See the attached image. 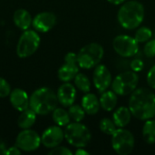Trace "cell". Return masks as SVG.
Listing matches in <instances>:
<instances>
[{"mask_svg":"<svg viewBox=\"0 0 155 155\" xmlns=\"http://www.w3.org/2000/svg\"><path fill=\"white\" fill-rule=\"evenodd\" d=\"M110 4L112 5H123L124 3H125L127 0H107Z\"/></svg>","mask_w":155,"mask_h":155,"instance_id":"cell-35","label":"cell"},{"mask_svg":"<svg viewBox=\"0 0 155 155\" xmlns=\"http://www.w3.org/2000/svg\"><path fill=\"white\" fill-rule=\"evenodd\" d=\"M99 101H100L101 107L104 110H105L107 112H111L117 105L118 96L113 90L112 91H107L106 90L105 92L102 93Z\"/></svg>","mask_w":155,"mask_h":155,"instance_id":"cell-20","label":"cell"},{"mask_svg":"<svg viewBox=\"0 0 155 155\" xmlns=\"http://www.w3.org/2000/svg\"><path fill=\"white\" fill-rule=\"evenodd\" d=\"M74 85L77 89H79L83 93H89L91 89V83L87 75H85L83 73H78L74 79Z\"/></svg>","mask_w":155,"mask_h":155,"instance_id":"cell-24","label":"cell"},{"mask_svg":"<svg viewBox=\"0 0 155 155\" xmlns=\"http://www.w3.org/2000/svg\"><path fill=\"white\" fill-rule=\"evenodd\" d=\"M112 74L104 64H98L95 66L93 73V83L99 93L105 92L112 84Z\"/></svg>","mask_w":155,"mask_h":155,"instance_id":"cell-12","label":"cell"},{"mask_svg":"<svg viewBox=\"0 0 155 155\" xmlns=\"http://www.w3.org/2000/svg\"><path fill=\"white\" fill-rule=\"evenodd\" d=\"M130 67L132 69V71L138 73L143 70L144 68V63L141 60V59H134L131 64H130Z\"/></svg>","mask_w":155,"mask_h":155,"instance_id":"cell-31","label":"cell"},{"mask_svg":"<svg viewBox=\"0 0 155 155\" xmlns=\"http://www.w3.org/2000/svg\"><path fill=\"white\" fill-rule=\"evenodd\" d=\"M128 107L138 120L146 121L155 116V94L148 88H136L128 102Z\"/></svg>","mask_w":155,"mask_h":155,"instance_id":"cell-1","label":"cell"},{"mask_svg":"<svg viewBox=\"0 0 155 155\" xmlns=\"http://www.w3.org/2000/svg\"><path fill=\"white\" fill-rule=\"evenodd\" d=\"M154 117H155V116H154Z\"/></svg>","mask_w":155,"mask_h":155,"instance_id":"cell-36","label":"cell"},{"mask_svg":"<svg viewBox=\"0 0 155 155\" xmlns=\"http://www.w3.org/2000/svg\"><path fill=\"white\" fill-rule=\"evenodd\" d=\"M82 107L84 108V112L89 115L96 114L101 107L100 101L94 94L86 93L82 98Z\"/></svg>","mask_w":155,"mask_h":155,"instance_id":"cell-17","label":"cell"},{"mask_svg":"<svg viewBox=\"0 0 155 155\" xmlns=\"http://www.w3.org/2000/svg\"><path fill=\"white\" fill-rule=\"evenodd\" d=\"M147 83L148 85L155 90V64L150 68V70L148 71L147 74Z\"/></svg>","mask_w":155,"mask_h":155,"instance_id":"cell-32","label":"cell"},{"mask_svg":"<svg viewBox=\"0 0 155 155\" xmlns=\"http://www.w3.org/2000/svg\"><path fill=\"white\" fill-rule=\"evenodd\" d=\"M76 155H89L90 153L87 152V151H85L84 148H78L76 151H75V153H74Z\"/></svg>","mask_w":155,"mask_h":155,"instance_id":"cell-34","label":"cell"},{"mask_svg":"<svg viewBox=\"0 0 155 155\" xmlns=\"http://www.w3.org/2000/svg\"><path fill=\"white\" fill-rule=\"evenodd\" d=\"M68 114L70 115L71 120H73L74 122H77V123H81L84 117H85V112L84 110V108L82 107V105L79 104H72L71 106H69V110H68Z\"/></svg>","mask_w":155,"mask_h":155,"instance_id":"cell-25","label":"cell"},{"mask_svg":"<svg viewBox=\"0 0 155 155\" xmlns=\"http://www.w3.org/2000/svg\"><path fill=\"white\" fill-rule=\"evenodd\" d=\"M50 155H72L73 152L64 146H56L54 148H52V150L48 153Z\"/></svg>","mask_w":155,"mask_h":155,"instance_id":"cell-30","label":"cell"},{"mask_svg":"<svg viewBox=\"0 0 155 155\" xmlns=\"http://www.w3.org/2000/svg\"><path fill=\"white\" fill-rule=\"evenodd\" d=\"M143 138L148 144L155 143V119L152 118L145 121L143 127Z\"/></svg>","mask_w":155,"mask_h":155,"instance_id":"cell-22","label":"cell"},{"mask_svg":"<svg viewBox=\"0 0 155 155\" xmlns=\"http://www.w3.org/2000/svg\"><path fill=\"white\" fill-rule=\"evenodd\" d=\"M56 24V16L51 12H41L37 14L32 22V25L35 31L46 33L50 31Z\"/></svg>","mask_w":155,"mask_h":155,"instance_id":"cell-14","label":"cell"},{"mask_svg":"<svg viewBox=\"0 0 155 155\" xmlns=\"http://www.w3.org/2000/svg\"><path fill=\"white\" fill-rule=\"evenodd\" d=\"M57 94L48 87L36 89L29 98V107L38 115L52 113L57 107Z\"/></svg>","mask_w":155,"mask_h":155,"instance_id":"cell-3","label":"cell"},{"mask_svg":"<svg viewBox=\"0 0 155 155\" xmlns=\"http://www.w3.org/2000/svg\"><path fill=\"white\" fill-rule=\"evenodd\" d=\"M79 73V65L77 63V55L73 52H69L64 56V64L59 68L57 76L62 82H70L74 79Z\"/></svg>","mask_w":155,"mask_h":155,"instance_id":"cell-11","label":"cell"},{"mask_svg":"<svg viewBox=\"0 0 155 155\" xmlns=\"http://www.w3.org/2000/svg\"><path fill=\"white\" fill-rule=\"evenodd\" d=\"M20 153H21V150H20L16 145L5 149V153H4V154L6 155H15L20 154Z\"/></svg>","mask_w":155,"mask_h":155,"instance_id":"cell-33","label":"cell"},{"mask_svg":"<svg viewBox=\"0 0 155 155\" xmlns=\"http://www.w3.org/2000/svg\"><path fill=\"white\" fill-rule=\"evenodd\" d=\"M92 138L90 130L83 124L74 122L65 126L64 139L69 144L76 148H84L88 145Z\"/></svg>","mask_w":155,"mask_h":155,"instance_id":"cell-5","label":"cell"},{"mask_svg":"<svg viewBox=\"0 0 155 155\" xmlns=\"http://www.w3.org/2000/svg\"><path fill=\"white\" fill-rule=\"evenodd\" d=\"M29 98L27 93L20 88L12 90L9 94V100L12 106L19 112H23L29 108Z\"/></svg>","mask_w":155,"mask_h":155,"instance_id":"cell-16","label":"cell"},{"mask_svg":"<svg viewBox=\"0 0 155 155\" xmlns=\"http://www.w3.org/2000/svg\"><path fill=\"white\" fill-rule=\"evenodd\" d=\"M64 139V131L61 126H50L45 130L41 136V143L46 148H54L61 144Z\"/></svg>","mask_w":155,"mask_h":155,"instance_id":"cell-13","label":"cell"},{"mask_svg":"<svg viewBox=\"0 0 155 155\" xmlns=\"http://www.w3.org/2000/svg\"><path fill=\"white\" fill-rule=\"evenodd\" d=\"M11 91V86L8 84V82L5 79L0 77V98L9 96Z\"/></svg>","mask_w":155,"mask_h":155,"instance_id":"cell-29","label":"cell"},{"mask_svg":"<svg viewBox=\"0 0 155 155\" xmlns=\"http://www.w3.org/2000/svg\"><path fill=\"white\" fill-rule=\"evenodd\" d=\"M143 53L144 54L149 57L153 58L155 56V39H150L146 42L144 47H143Z\"/></svg>","mask_w":155,"mask_h":155,"instance_id":"cell-28","label":"cell"},{"mask_svg":"<svg viewBox=\"0 0 155 155\" xmlns=\"http://www.w3.org/2000/svg\"><path fill=\"white\" fill-rule=\"evenodd\" d=\"M41 38L35 30H25L16 45V54L20 58H26L34 54L38 49Z\"/></svg>","mask_w":155,"mask_h":155,"instance_id":"cell-7","label":"cell"},{"mask_svg":"<svg viewBox=\"0 0 155 155\" xmlns=\"http://www.w3.org/2000/svg\"><path fill=\"white\" fill-rule=\"evenodd\" d=\"M36 114L34 112L30 107L25 109V111L21 112L18 119H17V124L21 129H30L36 121Z\"/></svg>","mask_w":155,"mask_h":155,"instance_id":"cell-21","label":"cell"},{"mask_svg":"<svg viewBox=\"0 0 155 155\" xmlns=\"http://www.w3.org/2000/svg\"><path fill=\"white\" fill-rule=\"evenodd\" d=\"M104 54V47L97 43H90L80 49L76 54L80 68L91 69L100 64Z\"/></svg>","mask_w":155,"mask_h":155,"instance_id":"cell-4","label":"cell"},{"mask_svg":"<svg viewBox=\"0 0 155 155\" xmlns=\"http://www.w3.org/2000/svg\"><path fill=\"white\" fill-rule=\"evenodd\" d=\"M99 128L102 133L107 135H111L116 131L117 126L115 125L114 122L109 118H104L99 123Z\"/></svg>","mask_w":155,"mask_h":155,"instance_id":"cell-26","label":"cell"},{"mask_svg":"<svg viewBox=\"0 0 155 155\" xmlns=\"http://www.w3.org/2000/svg\"><path fill=\"white\" fill-rule=\"evenodd\" d=\"M13 20L15 25L21 30H27L29 29V27L32 25V22H33V18L30 15V13L24 9V8H20L15 10V12L14 13L13 15Z\"/></svg>","mask_w":155,"mask_h":155,"instance_id":"cell-18","label":"cell"},{"mask_svg":"<svg viewBox=\"0 0 155 155\" xmlns=\"http://www.w3.org/2000/svg\"><path fill=\"white\" fill-rule=\"evenodd\" d=\"M132 113L129 109V107L126 106H121L118 109L115 110V112L113 114V121L114 122L117 128H124L127 126L132 119Z\"/></svg>","mask_w":155,"mask_h":155,"instance_id":"cell-19","label":"cell"},{"mask_svg":"<svg viewBox=\"0 0 155 155\" xmlns=\"http://www.w3.org/2000/svg\"><path fill=\"white\" fill-rule=\"evenodd\" d=\"M144 15L143 5L139 1L132 0L122 5L117 14V19L122 27L127 30H133L143 23Z\"/></svg>","mask_w":155,"mask_h":155,"instance_id":"cell-2","label":"cell"},{"mask_svg":"<svg viewBox=\"0 0 155 155\" xmlns=\"http://www.w3.org/2000/svg\"><path fill=\"white\" fill-rule=\"evenodd\" d=\"M58 103L64 107H69L74 104L76 98V90L74 84L69 82H64L57 90Z\"/></svg>","mask_w":155,"mask_h":155,"instance_id":"cell-15","label":"cell"},{"mask_svg":"<svg viewBox=\"0 0 155 155\" xmlns=\"http://www.w3.org/2000/svg\"><path fill=\"white\" fill-rule=\"evenodd\" d=\"M114 50L123 57L134 56L139 52V43L134 37L127 35H120L113 41Z\"/></svg>","mask_w":155,"mask_h":155,"instance_id":"cell-9","label":"cell"},{"mask_svg":"<svg viewBox=\"0 0 155 155\" xmlns=\"http://www.w3.org/2000/svg\"><path fill=\"white\" fill-rule=\"evenodd\" d=\"M112 147L114 151L119 155L130 154L134 148V134L124 128H117L112 134Z\"/></svg>","mask_w":155,"mask_h":155,"instance_id":"cell-8","label":"cell"},{"mask_svg":"<svg viewBox=\"0 0 155 155\" xmlns=\"http://www.w3.org/2000/svg\"><path fill=\"white\" fill-rule=\"evenodd\" d=\"M152 36H153V31L147 26H141L135 32V35H134V38L139 44L146 43L152 38Z\"/></svg>","mask_w":155,"mask_h":155,"instance_id":"cell-27","label":"cell"},{"mask_svg":"<svg viewBox=\"0 0 155 155\" xmlns=\"http://www.w3.org/2000/svg\"><path fill=\"white\" fill-rule=\"evenodd\" d=\"M41 143V136L31 129H24L18 134L15 140V145L24 152L35 151Z\"/></svg>","mask_w":155,"mask_h":155,"instance_id":"cell-10","label":"cell"},{"mask_svg":"<svg viewBox=\"0 0 155 155\" xmlns=\"http://www.w3.org/2000/svg\"><path fill=\"white\" fill-rule=\"evenodd\" d=\"M139 76L134 71H126L119 74L112 82V90L121 96L131 94L138 86Z\"/></svg>","mask_w":155,"mask_h":155,"instance_id":"cell-6","label":"cell"},{"mask_svg":"<svg viewBox=\"0 0 155 155\" xmlns=\"http://www.w3.org/2000/svg\"><path fill=\"white\" fill-rule=\"evenodd\" d=\"M52 117L54 122L58 126H66L70 124L71 118L68 114V111H65L64 108H55L52 112Z\"/></svg>","mask_w":155,"mask_h":155,"instance_id":"cell-23","label":"cell"}]
</instances>
